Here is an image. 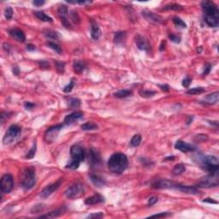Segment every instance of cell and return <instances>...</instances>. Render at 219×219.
<instances>
[{
    "label": "cell",
    "mask_w": 219,
    "mask_h": 219,
    "mask_svg": "<svg viewBox=\"0 0 219 219\" xmlns=\"http://www.w3.org/2000/svg\"><path fill=\"white\" fill-rule=\"evenodd\" d=\"M142 15L143 17L147 20L148 21L154 23V24H162L164 23V18L160 17L159 15L155 14V13L149 11V10H143L142 11Z\"/></svg>",
    "instance_id": "14"
},
{
    "label": "cell",
    "mask_w": 219,
    "mask_h": 219,
    "mask_svg": "<svg viewBox=\"0 0 219 219\" xmlns=\"http://www.w3.org/2000/svg\"><path fill=\"white\" fill-rule=\"evenodd\" d=\"M164 9H172V10H182L183 9V7L181 5H179V4H169V5H166L165 7H164Z\"/></svg>",
    "instance_id": "37"
},
{
    "label": "cell",
    "mask_w": 219,
    "mask_h": 219,
    "mask_svg": "<svg viewBox=\"0 0 219 219\" xmlns=\"http://www.w3.org/2000/svg\"><path fill=\"white\" fill-rule=\"evenodd\" d=\"M185 170H186V167L184 166V164H178L174 167V169H173L172 170V173L175 175V176H179V175H181V174H182V173L184 172Z\"/></svg>",
    "instance_id": "30"
},
{
    "label": "cell",
    "mask_w": 219,
    "mask_h": 219,
    "mask_svg": "<svg viewBox=\"0 0 219 219\" xmlns=\"http://www.w3.org/2000/svg\"><path fill=\"white\" fill-rule=\"evenodd\" d=\"M132 94V91L130 90H126V89H122V90H119L117 93H114V96L119 98H127L128 96H130Z\"/></svg>",
    "instance_id": "28"
},
{
    "label": "cell",
    "mask_w": 219,
    "mask_h": 219,
    "mask_svg": "<svg viewBox=\"0 0 219 219\" xmlns=\"http://www.w3.org/2000/svg\"><path fill=\"white\" fill-rule=\"evenodd\" d=\"M127 38V33L123 32V31H120L116 33L114 35V42L117 44V46H122L123 45L125 41H126Z\"/></svg>",
    "instance_id": "22"
},
{
    "label": "cell",
    "mask_w": 219,
    "mask_h": 219,
    "mask_svg": "<svg viewBox=\"0 0 219 219\" xmlns=\"http://www.w3.org/2000/svg\"><path fill=\"white\" fill-rule=\"evenodd\" d=\"M173 22H174L175 25L179 27V28H187V24L179 17H174L173 18Z\"/></svg>",
    "instance_id": "35"
},
{
    "label": "cell",
    "mask_w": 219,
    "mask_h": 219,
    "mask_svg": "<svg viewBox=\"0 0 219 219\" xmlns=\"http://www.w3.org/2000/svg\"><path fill=\"white\" fill-rule=\"evenodd\" d=\"M27 50L28 51H34L35 50V46H34V45H32V44H28V45H27Z\"/></svg>",
    "instance_id": "55"
},
{
    "label": "cell",
    "mask_w": 219,
    "mask_h": 219,
    "mask_svg": "<svg viewBox=\"0 0 219 219\" xmlns=\"http://www.w3.org/2000/svg\"><path fill=\"white\" fill-rule=\"evenodd\" d=\"M172 214L169 213V212H161L159 214H154V215L150 216L149 217H169Z\"/></svg>",
    "instance_id": "44"
},
{
    "label": "cell",
    "mask_w": 219,
    "mask_h": 219,
    "mask_svg": "<svg viewBox=\"0 0 219 219\" xmlns=\"http://www.w3.org/2000/svg\"><path fill=\"white\" fill-rule=\"evenodd\" d=\"M70 17H71L72 21H74L75 23H79L80 22V18L78 17L77 13L76 11H71V14H70Z\"/></svg>",
    "instance_id": "46"
},
{
    "label": "cell",
    "mask_w": 219,
    "mask_h": 219,
    "mask_svg": "<svg viewBox=\"0 0 219 219\" xmlns=\"http://www.w3.org/2000/svg\"><path fill=\"white\" fill-rule=\"evenodd\" d=\"M91 36L93 39L97 40L98 39L100 38L101 36V30L99 28V27L98 26V24L95 21H91Z\"/></svg>",
    "instance_id": "21"
},
{
    "label": "cell",
    "mask_w": 219,
    "mask_h": 219,
    "mask_svg": "<svg viewBox=\"0 0 219 219\" xmlns=\"http://www.w3.org/2000/svg\"><path fill=\"white\" fill-rule=\"evenodd\" d=\"M70 155H71V160L69 161L66 165V168L70 169H76L80 166L81 161L85 159L86 152L84 148L78 144L73 145L70 148Z\"/></svg>",
    "instance_id": "5"
},
{
    "label": "cell",
    "mask_w": 219,
    "mask_h": 219,
    "mask_svg": "<svg viewBox=\"0 0 219 219\" xmlns=\"http://www.w3.org/2000/svg\"><path fill=\"white\" fill-rule=\"evenodd\" d=\"M63 125V124H58L56 126H52L49 128L45 134V139L47 143H52L55 139H57V137L58 136V134L60 131L62 130Z\"/></svg>",
    "instance_id": "10"
},
{
    "label": "cell",
    "mask_w": 219,
    "mask_h": 219,
    "mask_svg": "<svg viewBox=\"0 0 219 219\" xmlns=\"http://www.w3.org/2000/svg\"><path fill=\"white\" fill-rule=\"evenodd\" d=\"M175 148L181 151L182 152H194L196 150L195 146L192 145V144H188L187 142H184L182 140H178L176 143L175 144Z\"/></svg>",
    "instance_id": "16"
},
{
    "label": "cell",
    "mask_w": 219,
    "mask_h": 219,
    "mask_svg": "<svg viewBox=\"0 0 219 219\" xmlns=\"http://www.w3.org/2000/svg\"><path fill=\"white\" fill-rule=\"evenodd\" d=\"M211 64L206 63V67H205V70H204L203 75H204V76H206V75H208V74L210 73V71H211Z\"/></svg>",
    "instance_id": "51"
},
{
    "label": "cell",
    "mask_w": 219,
    "mask_h": 219,
    "mask_svg": "<svg viewBox=\"0 0 219 219\" xmlns=\"http://www.w3.org/2000/svg\"><path fill=\"white\" fill-rule=\"evenodd\" d=\"M84 194V187L81 183H75L65 191V196L70 199L80 198Z\"/></svg>",
    "instance_id": "8"
},
{
    "label": "cell",
    "mask_w": 219,
    "mask_h": 219,
    "mask_svg": "<svg viewBox=\"0 0 219 219\" xmlns=\"http://www.w3.org/2000/svg\"><path fill=\"white\" fill-rule=\"evenodd\" d=\"M82 117H83V112H81V111H75V112L66 116L65 118H64L63 122L65 124H72L73 122L80 120V118H82Z\"/></svg>",
    "instance_id": "18"
},
{
    "label": "cell",
    "mask_w": 219,
    "mask_h": 219,
    "mask_svg": "<svg viewBox=\"0 0 219 219\" xmlns=\"http://www.w3.org/2000/svg\"><path fill=\"white\" fill-rule=\"evenodd\" d=\"M164 46H165V42H164V41H162L160 46V51H164Z\"/></svg>",
    "instance_id": "58"
},
{
    "label": "cell",
    "mask_w": 219,
    "mask_h": 219,
    "mask_svg": "<svg viewBox=\"0 0 219 219\" xmlns=\"http://www.w3.org/2000/svg\"><path fill=\"white\" fill-rule=\"evenodd\" d=\"M194 162L202 169L206 170L209 175H218V159L215 156L204 155L198 153L194 157Z\"/></svg>",
    "instance_id": "1"
},
{
    "label": "cell",
    "mask_w": 219,
    "mask_h": 219,
    "mask_svg": "<svg viewBox=\"0 0 219 219\" xmlns=\"http://www.w3.org/2000/svg\"><path fill=\"white\" fill-rule=\"evenodd\" d=\"M218 175H208V176L204 177L199 183V187H212L218 184Z\"/></svg>",
    "instance_id": "11"
},
{
    "label": "cell",
    "mask_w": 219,
    "mask_h": 219,
    "mask_svg": "<svg viewBox=\"0 0 219 219\" xmlns=\"http://www.w3.org/2000/svg\"><path fill=\"white\" fill-rule=\"evenodd\" d=\"M39 64L40 68H42V69H47V68L50 67V63H48L47 61H39Z\"/></svg>",
    "instance_id": "49"
},
{
    "label": "cell",
    "mask_w": 219,
    "mask_h": 219,
    "mask_svg": "<svg viewBox=\"0 0 219 219\" xmlns=\"http://www.w3.org/2000/svg\"><path fill=\"white\" fill-rule=\"evenodd\" d=\"M9 35L12 38L17 39V41H19V42H24L26 40L25 34L23 33V31H21L19 28H12V29L9 30Z\"/></svg>",
    "instance_id": "20"
},
{
    "label": "cell",
    "mask_w": 219,
    "mask_h": 219,
    "mask_svg": "<svg viewBox=\"0 0 219 219\" xmlns=\"http://www.w3.org/2000/svg\"><path fill=\"white\" fill-rule=\"evenodd\" d=\"M33 4L35 6L39 7V6H41V5L45 4V1H43V0H34V2H33Z\"/></svg>",
    "instance_id": "52"
},
{
    "label": "cell",
    "mask_w": 219,
    "mask_h": 219,
    "mask_svg": "<svg viewBox=\"0 0 219 219\" xmlns=\"http://www.w3.org/2000/svg\"><path fill=\"white\" fill-rule=\"evenodd\" d=\"M90 180L94 184V186H96L98 187H101L106 184L105 179L103 177L99 176H97V175H91Z\"/></svg>",
    "instance_id": "24"
},
{
    "label": "cell",
    "mask_w": 219,
    "mask_h": 219,
    "mask_svg": "<svg viewBox=\"0 0 219 219\" xmlns=\"http://www.w3.org/2000/svg\"><path fill=\"white\" fill-rule=\"evenodd\" d=\"M191 82H192V78H190L189 76H187L185 79L182 80V86L186 88H187L191 84Z\"/></svg>",
    "instance_id": "45"
},
{
    "label": "cell",
    "mask_w": 219,
    "mask_h": 219,
    "mask_svg": "<svg viewBox=\"0 0 219 219\" xmlns=\"http://www.w3.org/2000/svg\"><path fill=\"white\" fill-rule=\"evenodd\" d=\"M103 202H105V198H104V196L98 194H94L93 196L88 197L85 199V204L87 206H93V205H97V204H100Z\"/></svg>",
    "instance_id": "19"
},
{
    "label": "cell",
    "mask_w": 219,
    "mask_h": 219,
    "mask_svg": "<svg viewBox=\"0 0 219 219\" xmlns=\"http://www.w3.org/2000/svg\"><path fill=\"white\" fill-rule=\"evenodd\" d=\"M158 87H160L163 91H165V92H169V87L168 85H158Z\"/></svg>",
    "instance_id": "53"
},
{
    "label": "cell",
    "mask_w": 219,
    "mask_h": 219,
    "mask_svg": "<svg viewBox=\"0 0 219 219\" xmlns=\"http://www.w3.org/2000/svg\"><path fill=\"white\" fill-rule=\"evenodd\" d=\"M103 217H104V214L102 212H97V213L90 214L87 217V218H102Z\"/></svg>",
    "instance_id": "47"
},
{
    "label": "cell",
    "mask_w": 219,
    "mask_h": 219,
    "mask_svg": "<svg viewBox=\"0 0 219 219\" xmlns=\"http://www.w3.org/2000/svg\"><path fill=\"white\" fill-rule=\"evenodd\" d=\"M64 211H65L64 208H60V209H58L56 211L49 212L46 215L40 216V217L41 218H54V217H58L59 216L62 215L63 213H64Z\"/></svg>",
    "instance_id": "25"
},
{
    "label": "cell",
    "mask_w": 219,
    "mask_h": 219,
    "mask_svg": "<svg viewBox=\"0 0 219 219\" xmlns=\"http://www.w3.org/2000/svg\"><path fill=\"white\" fill-rule=\"evenodd\" d=\"M74 87H75V80L72 79L71 81H70V82H69V84H68L67 86H66V87L63 88V92H64V93H70V92L72 91V89L74 88Z\"/></svg>",
    "instance_id": "40"
},
{
    "label": "cell",
    "mask_w": 219,
    "mask_h": 219,
    "mask_svg": "<svg viewBox=\"0 0 219 219\" xmlns=\"http://www.w3.org/2000/svg\"><path fill=\"white\" fill-rule=\"evenodd\" d=\"M1 190L3 194H9L14 187V180L10 174H5L1 179Z\"/></svg>",
    "instance_id": "9"
},
{
    "label": "cell",
    "mask_w": 219,
    "mask_h": 219,
    "mask_svg": "<svg viewBox=\"0 0 219 219\" xmlns=\"http://www.w3.org/2000/svg\"><path fill=\"white\" fill-rule=\"evenodd\" d=\"M45 35L46 36L47 38H51L53 39H58L59 37L58 33H57L55 31H51V30L45 32Z\"/></svg>",
    "instance_id": "38"
},
{
    "label": "cell",
    "mask_w": 219,
    "mask_h": 219,
    "mask_svg": "<svg viewBox=\"0 0 219 219\" xmlns=\"http://www.w3.org/2000/svg\"><path fill=\"white\" fill-rule=\"evenodd\" d=\"M62 181H63V178H60L58 181H57L56 182H54V183H51L50 185L46 186V187L41 191L40 197L42 199L48 198L51 194H53L55 191L58 188L60 185H61V183H62Z\"/></svg>",
    "instance_id": "12"
},
{
    "label": "cell",
    "mask_w": 219,
    "mask_h": 219,
    "mask_svg": "<svg viewBox=\"0 0 219 219\" xmlns=\"http://www.w3.org/2000/svg\"><path fill=\"white\" fill-rule=\"evenodd\" d=\"M201 7L207 25L211 28H217L219 24V9L215 3L211 1H203Z\"/></svg>",
    "instance_id": "2"
},
{
    "label": "cell",
    "mask_w": 219,
    "mask_h": 219,
    "mask_svg": "<svg viewBox=\"0 0 219 219\" xmlns=\"http://www.w3.org/2000/svg\"><path fill=\"white\" fill-rule=\"evenodd\" d=\"M36 183V174L35 169L33 167L26 168L21 176V186L24 190H29L33 188Z\"/></svg>",
    "instance_id": "6"
},
{
    "label": "cell",
    "mask_w": 219,
    "mask_h": 219,
    "mask_svg": "<svg viewBox=\"0 0 219 219\" xmlns=\"http://www.w3.org/2000/svg\"><path fill=\"white\" fill-rule=\"evenodd\" d=\"M169 39H171V41H173L174 43H176V44H179L181 42V37L177 36L176 34H170L169 35Z\"/></svg>",
    "instance_id": "43"
},
{
    "label": "cell",
    "mask_w": 219,
    "mask_h": 219,
    "mask_svg": "<svg viewBox=\"0 0 219 219\" xmlns=\"http://www.w3.org/2000/svg\"><path fill=\"white\" fill-rule=\"evenodd\" d=\"M136 46L139 48V50L145 51H149L151 50V46L148 42V40L147 39L141 36V35H137L136 36Z\"/></svg>",
    "instance_id": "17"
},
{
    "label": "cell",
    "mask_w": 219,
    "mask_h": 219,
    "mask_svg": "<svg viewBox=\"0 0 219 219\" xmlns=\"http://www.w3.org/2000/svg\"><path fill=\"white\" fill-rule=\"evenodd\" d=\"M80 128L84 131L93 130V129H97L98 125L96 123H94V122H86V123L82 124V125L80 126Z\"/></svg>",
    "instance_id": "29"
},
{
    "label": "cell",
    "mask_w": 219,
    "mask_h": 219,
    "mask_svg": "<svg viewBox=\"0 0 219 219\" xmlns=\"http://www.w3.org/2000/svg\"><path fill=\"white\" fill-rule=\"evenodd\" d=\"M81 102L79 98H70L69 100H68V105L69 107L71 108H79L80 106Z\"/></svg>",
    "instance_id": "31"
},
{
    "label": "cell",
    "mask_w": 219,
    "mask_h": 219,
    "mask_svg": "<svg viewBox=\"0 0 219 219\" xmlns=\"http://www.w3.org/2000/svg\"><path fill=\"white\" fill-rule=\"evenodd\" d=\"M88 162L91 166H97L101 164V156L95 149H91L88 153Z\"/></svg>",
    "instance_id": "15"
},
{
    "label": "cell",
    "mask_w": 219,
    "mask_h": 219,
    "mask_svg": "<svg viewBox=\"0 0 219 219\" xmlns=\"http://www.w3.org/2000/svg\"><path fill=\"white\" fill-rule=\"evenodd\" d=\"M218 92H215V93H212L206 96V98H204V102H205V104H207V105H215L218 102Z\"/></svg>",
    "instance_id": "23"
},
{
    "label": "cell",
    "mask_w": 219,
    "mask_h": 219,
    "mask_svg": "<svg viewBox=\"0 0 219 219\" xmlns=\"http://www.w3.org/2000/svg\"><path fill=\"white\" fill-rule=\"evenodd\" d=\"M157 202H158V198L155 197V196H152V197H151V198L148 199V206H152L153 205H155Z\"/></svg>",
    "instance_id": "48"
},
{
    "label": "cell",
    "mask_w": 219,
    "mask_h": 219,
    "mask_svg": "<svg viewBox=\"0 0 219 219\" xmlns=\"http://www.w3.org/2000/svg\"><path fill=\"white\" fill-rule=\"evenodd\" d=\"M141 143V136L139 135H135L132 137L130 140V146L133 147H139V144Z\"/></svg>",
    "instance_id": "32"
},
{
    "label": "cell",
    "mask_w": 219,
    "mask_h": 219,
    "mask_svg": "<svg viewBox=\"0 0 219 219\" xmlns=\"http://www.w3.org/2000/svg\"><path fill=\"white\" fill-rule=\"evenodd\" d=\"M9 113H7V112H2L1 113V117H0V118H1V122H2V124L4 123V119H5V117L6 116H8Z\"/></svg>",
    "instance_id": "54"
},
{
    "label": "cell",
    "mask_w": 219,
    "mask_h": 219,
    "mask_svg": "<svg viewBox=\"0 0 219 219\" xmlns=\"http://www.w3.org/2000/svg\"><path fill=\"white\" fill-rule=\"evenodd\" d=\"M61 22L66 28H71V24L68 19V7L66 5H60L58 9Z\"/></svg>",
    "instance_id": "13"
},
{
    "label": "cell",
    "mask_w": 219,
    "mask_h": 219,
    "mask_svg": "<svg viewBox=\"0 0 219 219\" xmlns=\"http://www.w3.org/2000/svg\"><path fill=\"white\" fill-rule=\"evenodd\" d=\"M4 16H5V18L7 20H10L13 17V9L12 8L10 7H7L5 9V11H4Z\"/></svg>",
    "instance_id": "42"
},
{
    "label": "cell",
    "mask_w": 219,
    "mask_h": 219,
    "mask_svg": "<svg viewBox=\"0 0 219 219\" xmlns=\"http://www.w3.org/2000/svg\"><path fill=\"white\" fill-rule=\"evenodd\" d=\"M55 66H56V69L58 73L62 74L64 71V66H65V63H63V62H60V61H56L55 62Z\"/></svg>",
    "instance_id": "39"
},
{
    "label": "cell",
    "mask_w": 219,
    "mask_h": 219,
    "mask_svg": "<svg viewBox=\"0 0 219 219\" xmlns=\"http://www.w3.org/2000/svg\"><path fill=\"white\" fill-rule=\"evenodd\" d=\"M152 187L158 188V189H176L181 191L182 193L191 194H198V190L195 187H188V186L178 184L174 181L169 180H159L156 182L152 183Z\"/></svg>",
    "instance_id": "4"
},
{
    "label": "cell",
    "mask_w": 219,
    "mask_h": 219,
    "mask_svg": "<svg viewBox=\"0 0 219 219\" xmlns=\"http://www.w3.org/2000/svg\"><path fill=\"white\" fill-rule=\"evenodd\" d=\"M206 89L204 87H194V88L188 89L186 93L187 94H192V95H197V94H201V93H205Z\"/></svg>",
    "instance_id": "33"
},
{
    "label": "cell",
    "mask_w": 219,
    "mask_h": 219,
    "mask_svg": "<svg viewBox=\"0 0 219 219\" xmlns=\"http://www.w3.org/2000/svg\"><path fill=\"white\" fill-rule=\"evenodd\" d=\"M86 63L82 61H76L74 63L73 68H74V71L77 73V74H80L84 71L85 69H86Z\"/></svg>",
    "instance_id": "26"
},
{
    "label": "cell",
    "mask_w": 219,
    "mask_h": 219,
    "mask_svg": "<svg viewBox=\"0 0 219 219\" xmlns=\"http://www.w3.org/2000/svg\"><path fill=\"white\" fill-rule=\"evenodd\" d=\"M203 202H210V203H215V204H217V201H215V200H213V199H211L210 198H207L206 199H204L203 200Z\"/></svg>",
    "instance_id": "57"
},
{
    "label": "cell",
    "mask_w": 219,
    "mask_h": 219,
    "mask_svg": "<svg viewBox=\"0 0 219 219\" xmlns=\"http://www.w3.org/2000/svg\"><path fill=\"white\" fill-rule=\"evenodd\" d=\"M128 158L124 153L121 152L112 154L108 160V169L110 171L117 175H120L124 172L128 168Z\"/></svg>",
    "instance_id": "3"
},
{
    "label": "cell",
    "mask_w": 219,
    "mask_h": 219,
    "mask_svg": "<svg viewBox=\"0 0 219 219\" xmlns=\"http://www.w3.org/2000/svg\"><path fill=\"white\" fill-rule=\"evenodd\" d=\"M46 45L50 47V48H51L53 51H55L56 52H58V53H59V54L62 52V48H61V47H60V46H59V45H58L57 43L48 42Z\"/></svg>",
    "instance_id": "36"
},
{
    "label": "cell",
    "mask_w": 219,
    "mask_h": 219,
    "mask_svg": "<svg viewBox=\"0 0 219 219\" xmlns=\"http://www.w3.org/2000/svg\"><path fill=\"white\" fill-rule=\"evenodd\" d=\"M34 106H35V105H34V103H31V102H25L24 103V107L27 110H31Z\"/></svg>",
    "instance_id": "50"
},
{
    "label": "cell",
    "mask_w": 219,
    "mask_h": 219,
    "mask_svg": "<svg viewBox=\"0 0 219 219\" xmlns=\"http://www.w3.org/2000/svg\"><path fill=\"white\" fill-rule=\"evenodd\" d=\"M21 134V128L18 125H11L8 128V130L6 132V134L4 135L3 142L4 145H8L14 142L17 139L19 138V136Z\"/></svg>",
    "instance_id": "7"
},
{
    "label": "cell",
    "mask_w": 219,
    "mask_h": 219,
    "mask_svg": "<svg viewBox=\"0 0 219 219\" xmlns=\"http://www.w3.org/2000/svg\"><path fill=\"white\" fill-rule=\"evenodd\" d=\"M35 17H37L38 19H39L40 21H49V22H52V18L50 17L49 16H47L46 13H44L43 11H35L34 12Z\"/></svg>",
    "instance_id": "27"
},
{
    "label": "cell",
    "mask_w": 219,
    "mask_h": 219,
    "mask_svg": "<svg viewBox=\"0 0 219 219\" xmlns=\"http://www.w3.org/2000/svg\"><path fill=\"white\" fill-rule=\"evenodd\" d=\"M35 152H36V143L34 144L33 147L30 149V151L28 152V153L27 154L26 158H28V159L33 158L34 157V155H35Z\"/></svg>",
    "instance_id": "41"
},
{
    "label": "cell",
    "mask_w": 219,
    "mask_h": 219,
    "mask_svg": "<svg viewBox=\"0 0 219 219\" xmlns=\"http://www.w3.org/2000/svg\"><path fill=\"white\" fill-rule=\"evenodd\" d=\"M13 73H14L16 76H19V74H20V69H19L17 67H14L13 68Z\"/></svg>",
    "instance_id": "56"
},
{
    "label": "cell",
    "mask_w": 219,
    "mask_h": 219,
    "mask_svg": "<svg viewBox=\"0 0 219 219\" xmlns=\"http://www.w3.org/2000/svg\"><path fill=\"white\" fill-rule=\"evenodd\" d=\"M156 94L155 91H150V90H141L139 91V95L143 98H151Z\"/></svg>",
    "instance_id": "34"
}]
</instances>
